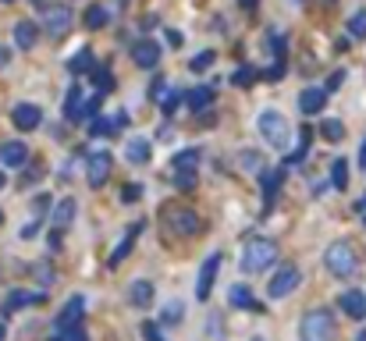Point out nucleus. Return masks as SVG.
I'll use <instances>...</instances> for the list:
<instances>
[{"label":"nucleus","mask_w":366,"mask_h":341,"mask_svg":"<svg viewBox=\"0 0 366 341\" xmlns=\"http://www.w3.org/2000/svg\"><path fill=\"white\" fill-rule=\"evenodd\" d=\"M182 309H185L182 302H168L164 306V323H182Z\"/></svg>","instance_id":"37"},{"label":"nucleus","mask_w":366,"mask_h":341,"mask_svg":"<svg viewBox=\"0 0 366 341\" xmlns=\"http://www.w3.org/2000/svg\"><path fill=\"white\" fill-rule=\"evenodd\" d=\"M348 36H352V39H362V36H366V11H359V15L348 18Z\"/></svg>","instance_id":"35"},{"label":"nucleus","mask_w":366,"mask_h":341,"mask_svg":"<svg viewBox=\"0 0 366 341\" xmlns=\"http://www.w3.org/2000/svg\"><path fill=\"white\" fill-rule=\"evenodd\" d=\"M142 334H146L149 341H161V330H156V323H146V327H142Z\"/></svg>","instance_id":"46"},{"label":"nucleus","mask_w":366,"mask_h":341,"mask_svg":"<svg viewBox=\"0 0 366 341\" xmlns=\"http://www.w3.org/2000/svg\"><path fill=\"white\" fill-rule=\"evenodd\" d=\"M32 4H36V8H46V0H32Z\"/></svg>","instance_id":"55"},{"label":"nucleus","mask_w":366,"mask_h":341,"mask_svg":"<svg viewBox=\"0 0 366 341\" xmlns=\"http://www.w3.org/2000/svg\"><path fill=\"white\" fill-rule=\"evenodd\" d=\"M355 341H366V334H359V337H355Z\"/></svg>","instance_id":"58"},{"label":"nucleus","mask_w":366,"mask_h":341,"mask_svg":"<svg viewBox=\"0 0 366 341\" xmlns=\"http://www.w3.org/2000/svg\"><path fill=\"white\" fill-rule=\"evenodd\" d=\"M196 163H199V149L192 146V149H182L178 156H175V170H196Z\"/></svg>","instance_id":"28"},{"label":"nucleus","mask_w":366,"mask_h":341,"mask_svg":"<svg viewBox=\"0 0 366 341\" xmlns=\"http://www.w3.org/2000/svg\"><path fill=\"white\" fill-rule=\"evenodd\" d=\"M175 185H178V189L196 185V170H178V175H175Z\"/></svg>","instance_id":"40"},{"label":"nucleus","mask_w":366,"mask_h":341,"mask_svg":"<svg viewBox=\"0 0 366 341\" xmlns=\"http://www.w3.org/2000/svg\"><path fill=\"white\" fill-rule=\"evenodd\" d=\"M242 8H256V0H242Z\"/></svg>","instance_id":"54"},{"label":"nucleus","mask_w":366,"mask_h":341,"mask_svg":"<svg viewBox=\"0 0 366 341\" xmlns=\"http://www.w3.org/2000/svg\"><path fill=\"white\" fill-rule=\"evenodd\" d=\"M8 337V327H4V320H0V341H4Z\"/></svg>","instance_id":"53"},{"label":"nucleus","mask_w":366,"mask_h":341,"mask_svg":"<svg viewBox=\"0 0 366 341\" xmlns=\"http://www.w3.org/2000/svg\"><path fill=\"white\" fill-rule=\"evenodd\" d=\"M0 4H15V0H0Z\"/></svg>","instance_id":"57"},{"label":"nucleus","mask_w":366,"mask_h":341,"mask_svg":"<svg viewBox=\"0 0 366 341\" xmlns=\"http://www.w3.org/2000/svg\"><path fill=\"white\" fill-rule=\"evenodd\" d=\"M142 196V189L139 185H125V192H121V203H135Z\"/></svg>","instance_id":"43"},{"label":"nucleus","mask_w":366,"mask_h":341,"mask_svg":"<svg viewBox=\"0 0 366 341\" xmlns=\"http://www.w3.org/2000/svg\"><path fill=\"white\" fill-rule=\"evenodd\" d=\"M46 206H50V196H36V213H46Z\"/></svg>","instance_id":"48"},{"label":"nucleus","mask_w":366,"mask_h":341,"mask_svg":"<svg viewBox=\"0 0 366 341\" xmlns=\"http://www.w3.org/2000/svg\"><path fill=\"white\" fill-rule=\"evenodd\" d=\"M259 182H264V203L271 206L278 189H281V182H285V167H264V170H259Z\"/></svg>","instance_id":"14"},{"label":"nucleus","mask_w":366,"mask_h":341,"mask_svg":"<svg viewBox=\"0 0 366 341\" xmlns=\"http://www.w3.org/2000/svg\"><path fill=\"white\" fill-rule=\"evenodd\" d=\"M82 103H86V96H82V86H72V89H68V100H65V121H72V125H79V114H82Z\"/></svg>","instance_id":"21"},{"label":"nucleus","mask_w":366,"mask_h":341,"mask_svg":"<svg viewBox=\"0 0 366 341\" xmlns=\"http://www.w3.org/2000/svg\"><path fill=\"white\" fill-rule=\"evenodd\" d=\"M256 128H259V135H264L274 149H288V142H292V125L285 121V114L264 110V114L256 118Z\"/></svg>","instance_id":"2"},{"label":"nucleus","mask_w":366,"mask_h":341,"mask_svg":"<svg viewBox=\"0 0 366 341\" xmlns=\"http://www.w3.org/2000/svg\"><path fill=\"white\" fill-rule=\"evenodd\" d=\"M274 260H278V242H271V239H249L245 249H242L238 267H242V274H259V270H267Z\"/></svg>","instance_id":"1"},{"label":"nucleus","mask_w":366,"mask_h":341,"mask_svg":"<svg viewBox=\"0 0 366 341\" xmlns=\"http://www.w3.org/2000/svg\"><path fill=\"white\" fill-rule=\"evenodd\" d=\"M324 260H327V270H331L334 277H352L355 267H359L352 242H334V246H327V256H324Z\"/></svg>","instance_id":"4"},{"label":"nucleus","mask_w":366,"mask_h":341,"mask_svg":"<svg viewBox=\"0 0 366 341\" xmlns=\"http://www.w3.org/2000/svg\"><path fill=\"white\" fill-rule=\"evenodd\" d=\"M238 163H242L245 170H252V175H259V170H264V156H259V153H249V149L238 156Z\"/></svg>","instance_id":"34"},{"label":"nucleus","mask_w":366,"mask_h":341,"mask_svg":"<svg viewBox=\"0 0 366 341\" xmlns=\"http://www.w3.org/2000/svg\"><path fill=\"white\" fill-rule=\"evenodd\" d=\"M68 72H72V75H86V72H93V50H89V46H82V50L72 53Z\"/></svg>","instance_id":"23"},{"label":"nucleus","mask_w":366,"mask_h":341,"mask_svg":"<svg viewBox=\"0 0 366 341\" xmlns=\"http://www.w3.org/2000/svg\"><path fill=\"white\" fill-rule=\"evenodd\" d=\"M142 235V220H135V224H128V232H125V239L118 242V249L111 253V267H118L128 253H132V246H135V239Z\"/></svg>","instance_id":"17"},{"label":"nucleus","mask_w":366,"mask_h":341,"mask_svg":"<svg viewBox=\"0 0 366 341\" xmlns=\"http://www.w3.org/2000/svg\"><path fill=\"white\" fill-rule=\"evenodd\" d=\"M0 220H4V213H0Z\"/></svg>","instance_id":"60"},{"label":"nucleus","mask_w":366,"mask_h":341,"mask_svg":"<svg viewBox=\"0 0 366 341\" xmlns=\"http://www.w3.org/2000/svg\"><path fill=\"white\" fill-rule=\"evenodd\" d=\"M217 270H221V253H210V256L203 260V267H199V281H196V299H199V302L210 299L214 281H217Z\"/></svg>","instance_id":"6"},{"label":"nucleus","mask_w":366,"mask_h":341,"mask_svg":"<svg viewBox=\"0 0 366 341\" xmlns=\"http://www.w3.org/2000/svg\"><path fill=\"white\" fill-rule=\"evenodd\" d=\"M82 309H86V299H82V295H72L68 306H65L61 316H57V330L68 334L72 327H79V323H82Z\"/></svg>","instance_id":"11"},{"label":"nucleus","mask_w":366,"mask_h":341,"mask_svg":"<svg viewBox=\"0 0 366 341\" xmlns=\"http://www.w3.org/2000/svg\"><path fill=\"white\" fill-rule=\"evenodd\" d=\"M11 121H15V128L32 132V128H39V125H43V110H39L36 103H18V107L11 110Z\"/></svg>","instance_id":"10"},{"label":"nucleus","mask_w":366,"mask_h":341,"mask_svg":"<svg viewBox=\"0 0 366 341\" xmlns=\"http://www.w3.org/2000/svg\"><path fill=\"white\" fill-rule=\"evenodd\" d=\"M320 132H324V139H331V142H334V139H341V135H345V125H341V121H324V128H320Z\"/></svg>","instance_id":"36"},{"label":"nucleus","mask_w":366,"mask_h":341,"mask_svg":"<svg viewBox=\"0 0 366 341\" xmlns=\"http://www.w3.org/2000/svg\"><path fill=\"white\" fill-rule=\"evenodd\" d=\"M114 128H118V125L107 121V118H96V121H93V135H111Z\"/></svg>","instance_id":"38"},{"label":"nucleus","mask_w":366,"mask_h":341,"mask_svg":"<svg viewBox=\"0 0 366 341\" xmlns=\"http://www.w3.org/2000/svg\"><path fill=\"white\" fill-rule=\"evenodd\" d=\"M309 142H313V132H309V128H302V132H299V146L288 153V163H299V160L309 153Z\"/></svg>","instance_id":"27"},{"label":"nucleus","mask_w":366,"mask_h":341,"mask_svg":"<svg viewBox=\"0 0 366 341\" xmlns=\"http://www.w3.org/2000/svg\"><path fill=\"white\" fill-rule=\"evenodd\" d=\"M36 227H39V224H25V227H22V239H32V235H36Z\"/></svg>","instance_id":"50"},{"label":"nucleus","mask_w":366,"mask_h":341,"mask_svg":"<svg viewBox=\"0 0 366 341\" xmlns=\"http://www.w3.org/2000/svg\"><path fill=\"white\" fill-rule=\"evenodd\" d=\"M103 25H107V8L93 4V8L86 11V29H103Z\"/></svg>","instance_id":"30"},{"label":"nucleus","mask_w":366,"mask_h":341,"mask_svg":"<svg viewBox=\"0 0 366 341\" xmlns=\"http://www.w3.org/2000/svg\"><path fill=\"white\" fill-rule=\"evenodd\" d=\"M65 341H89V337H86V334H82L79 327H72V330L65 334Z\"/></svg>","instance_id":"47"},{"label":"nucleus","mask_w":366,"mask_h":341,"mask_svg":"<svg viewBox=\"0 0 366 341\" xmlns=\"http://www.w3.org/2000/svg\"><path fill=\"white\" fill-rule=\"evenodd\" d=\"M132 61H135V68H156V61H161V43L156 39H135L132 43Z\"/></svg>","instance_id":"8"},{"label":"nucleus","mask_w":366,"mask_h":341,"mask_svg":"<svg viewBox=\"0 0 366 341\" xmlns=\"http://www.w3.org/2000/svg\"><path fill=\"white\" fill-rule=\"evenodd\" d=\"M93 86H96L100 93H114V75H111L107 68H93Z\"/></svg>","instance_id":"29"},{"label":"nucleus","mask_w":366,"mask_h":341,"mask_svg":"<svg viewBox=\"0 0 366 341\" xmlns=\"http://www.w3.org/2000/svg\"><path fill=\"white\" fill-rule=\"evenodd\" d=\"M4 182H8V178H4V170H0V189H4Z\"/></svg>","instance_id":"56"},{"label":"nucleus","mask_w":366,"mask_h":341,"mask_svg":"<svg viewBox=\"0 0 366 341\" xmlns=\"http://www.w3.org/2000/svg\"><path fill=\"white\" fill-rule=\"evenodd\" d=\"M36 302H43V292H11L8 299H4V306H0V309H4V313H15V309H25V306H36Z\"/></svg>","instance_id":"19"},{"label":"nucleus","mask_w":366,"mask_h":341,"mask_svg":"<svg viewBox=\"0 0 366 341\" xmlns=\"http://www.w3.org/2000/svg\"><path fill=\"white\" fill-rule=\"evenodd\" d=\"M43 29H46L50 36H68V29H72V11L61 8V4L43 8Z\"/></svg>","instance_id":"9"},{"label":"nucleus","mask_w":366,"mask_h":341,"mask_svg":"<svg viewBox=\"0 0 366 341\" xmlns=\"http://www.w3.org/2000/svg\"><path fill=\"white\" fill-rule=\"evenodd\" d=\"M8 61H11V53H8V46H0V68H8Z\"/></svg>","instance_id":"49"},{"label":"nucleus","mask_w":366,"mask_h":341,"mask_svg":"<svg viewBox=\"0 0 366 341\" xmlns=\"http://www.w3.org/2000/svg\"><path fill=\"white\" fill-rule=\"evenodd\" d=\"M359 163H362V167H366V142H362V146H359Z\"/></svg>","instance_id":"51"},{"label":"nucleus","mask_w":366,"mask_h":341,"mask_svg":"<svg viewBox=\"0 0 366 341\" xmlns=\"http://www.w3.org/2000/svg\"><path fill=\"white\" fill-rule=\"evenodd\" d=\"M299 341H334V316L327 309H313L299 323Z\"/></svg>","instance_id":"3"},{"label":"nucleus","mask_w":366,"mask_h":341,"mask_svg":"<svg viewBox=\"0 0 366 341\" xmlns=\"http://www.w3.org/2000/svg\"><path fill=\"white\" fill-rule=\"evenodd\" d=\"M214 57H217L214 50H203V53H196L192 61H189V68H192V72H206V68L214 65Z\"/></svg>","instance_id":"33"},{"label":"nucleus","mask_w":366,"mask_h":341,"mask_svg":"<svg viewBox=\"0 0 366 341\" xmlns=\"http://www.w3.org/2000/svg\"><path fill=\"white\" fill-rule=\"evenodd\" d=\"M299 284H302V270L292 267V263H285V267H278V274L271 277L267 295H271V299H288V295L299 288Z\"/></svg>","instance_id":"5"},{"label":"nucleus","mask_w":366,"mask_h":341,"mask_svg":"<svg viewBox=\"0 0 366 341\" xmlns=\"http://www.w3.org/2000/svg\"><path fill=\"white\" fill-rule=\"evenodd\" d=\"M359 217H362V224H366V199L359 203Z\"/></svg>","instance_id":"52"},{"label":"nucleus","mask_w":366,"mask_h":341,"mask_svg":"<svg viewBox=\"0 0 366 341\" xmlns=\"http://www.w3.org/2000/svg\"><path fill=\"white\" fill-rule=\"evenodd\" d=\"M128 299H132L139 309H149V306H153V284H149V281H132Z\"/></svg>","instance_id":"22"},{"label":"nucleus","mask_w":366,"mask_h":341,"mask_svg":"<svg viewBox=\"0 0 366 341\" xmlns=\"http://www.w3.org/2000/svg\"><path fill=\"white\" fill-rule=\"evenodd\" d=\"M324 103H327V93L317 89V86H306V89L299 93V110L306 114V118H309V114H320Z\"/></svg>","instance_id":"13"},{"label":"nucleus","mask_w":366,"mask_h":341,"mask_svg":"<svg viewBox=\"0 0 366 341\" xmlns=\"http://www.w3.org/2000/svg\"><path fill=\"white\" fill-rule=\"evenodd\" d=\"M168 220H171V227H175L178 235H196L199 232V217L192 210H171Z\"/></svg>","instance_id":"16"},{"label":"nucleus","mask_w":366,"mask_h":341,"mask_svg":"<svg viewBox=\"0 0 366 341\" xmlns=\"http://www.w3.org/2000/svg\"><path fill=\"white\" fill-rule=\"evenodd\" d=\"M338 306H341V313L345 316H352V320H366V295L362 292H341V299H338Z\"/></svg>","instance_id":"15"},{"label":"nucleus","mask_w":366,"mask_h":341,"mask_svg":"<svg viewBox=\"0 0 366 341\" xmlns=\"http://www.w3.org/2000/svg\"><path fill=\"white\" fill-rule=\"evenodd\" d=\"M206 334H210V337H214V341H217V337H221V334H224V323H221V316H217V313H214V316H210V323H206Z\"/></svg>","instance_id":"41"},{"label":"nucleus","mask_w":366,"mask_h":341,"mask_svg":"<svg viewBox=\"0 0 366 341\" xmlns=\"http://www.w3.org/2000/svg\"><path fill=\"white\" fill-rule=\"evenodd\" d=\"M252 341H264V337H252Z\"/></svg>","instance_id":"59"},{"label":"nucleus","mask_w":366,"mask_h":341,"mask_svg":"<svg viewBox=\"0 0 366 341\" xmlns=\"http://www.w3.org/2000/svg\"><path fill=\"white\" fill-rule=\"evenodd\" d=\"M36 39H39L36 22H18V25H15V43H18L22 50H32V46H36Z\"/></svg>","instance_id":"24"},{"label":"nucleus","mask_w":366,"mask_h":341,"mask_svg":"<svg viewBox=\"0 0 366 341\" xmlns=\"http://www.w3.org/2000/svg\"><path fill=\"white\" fill-rule=\"evenodd\" d=\"M39 178H43V167L32 163V167H29V175H25V185H29V182H39Z\"/></svg>","instance_id":"45"},{"label":"nucleus","mask_w":366,"mask_h":341,"mask_svg":"<svg viewBox=\"0 0 366 341\" xmlns=\"http://www.w3.org/2000/svg\"><path fill=\"white\" fill-rule=\"evenodd\" d=\"M341 82H345V72H334V75L327 79V89H324V93H334V89H338Z\"/></svg>","instance_id":"44"},{"label":"nucleus","mask_w":366,"mask_h":341,"mask_svg":"<svg viewBox=\"0 0 366 341\" xmlns=\"http://www.w3.org/2000/svg\"><path fill=\"white\" fill-rule=\"evenodd\" d=\"M75 213H79L75 199H57L54 213H50V227H54V232H68L72 220H75Z\"/></svg>","instance_id":"12"},{"label":"nucleus","mask_w":366,"mask_h":341,"mask_svg":"<svg viewBox=\"0 0 366 341\" xmlns=\"http://www.w3.org/2000/svg\"><path fill=\"white\" fill-rule=\"evenodd\" d=\"M185 103H189V110H192V114H203L206 107L214 103V86H196V89L185 96Z\"/></svg>","instance_id":"20"},{"label":"nucleus","mask_w":366,"mask_h":341,"mask_svg":"<svg viewBox=\"0 0 366 341\" xmlns=\"http://www.w3.org/2000/svg\"><path fill=\"white\" fill-rule=\"evenodd\" d=\"M168 86H171L168 79H153V89H149V96H153V100H161V96L168 93Z\"/></svg>","instance_id":"42"},{"label":"nucleus","mask_w":366,"mask_h":341,"mask_svg":"<svg viewBox=\"0 0 366 341\" xmlns=\"http://www.w3.org/2000/svg\"><path fill=\"white\" fill-rule=\"evenodd\" d=\"M231 306H242V309H256V299H252V292L245 288V284H235V288H231Z\"/></svg>","instance_id":"26"},{"label":"nucleus","mask_w":366,"mask_h":341,"mask_svg":"<svg viewBox=\"0 0 366 341\" xmlns=\"http://www.w3.org/2000/svg\"><path fill=\"white\" fill-rule=\"evenodd\" d=\"M161 107H164V114H175V107H178V93L168 86V93L161 96Z\"/></svg>","instance_id":"39"},{"label":"nucleus","mask_w":366,"mask_h":341,"mask_svg":"<svg viewBox=\"0 0 366 341\" xmlns=\"http://www.w3.org/2000/svg\"><path fill=\"white\" fill-rule=\"evenodd\" d=\"M256 79H259V72H256V68H245V65H242V68L231 75V82H235V86H242V89H249Z\"/></svg>","instance_id":"32"},{"label":"nucleus","mask_w":366,"mask_h":341,"mask_svg":"<svg viewBox=\"0 0 366 341\" xmlns=\"http://www.w3.org/2000/svg\"><path fill=\"white\" fill-rule=\"evenodd\" d=\"M331 182H334V189H345L348 185V163L345 160H334L331 163Z\"/></svg>","instance_id":"31"},{"label":"nucleus","mask_w":366,"mask_h":341,"mask_svg":"<svg viewBox=\"0 0 366 341\" xmlns=\"http://www.w3.org/2000/svg\"><path fill=\"white\" fill-rule=\"evenodd\" d=\"M29 160V146L25 142H4L0 146V163L4 167H22Z\"/></svg>","instance_id":"18"},{"label":"nucleus","mask_w":366,"mask_h":341,"mask_svg":"<svg viewBox=\"0 0 366 341\" xmlns=\"http://www.w3.org/2000/svg\"><path fill=\"white\" fill-rule=\"evenodd\" d=\"M125 160H128V163H146V160H149V139H128Z\"/></svg>","instance_id":"25"},{"label":"nucleus","mask_w":366,"mask_h":341,"mask_svg":"<svg viewBox=\"0 0 366 341\" xmlns=\"http://www.w3.org/2000/svg\"><path fill=\"white\" fill-rule=\"evenodd\" d=\"M86 170H89V185L93 189H103V182L111 178V153L107 149H96V153H89V163H86Z\"/></svg>","instance_id":"7"}]
</instances>
